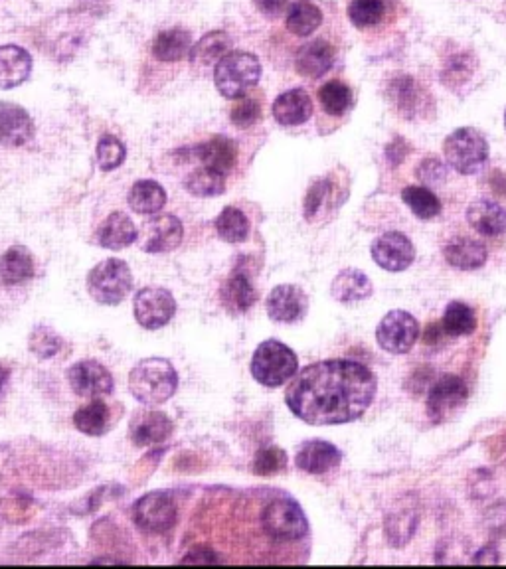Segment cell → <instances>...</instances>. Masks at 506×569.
I'll return each instance as SVG.
<instances>
[{
  "instance_id": "1",
  "label": "cell",
  "mask_w": 506,
  "mask_h": 569,
  "mask_svg": "<svg viewBox=\"0 0 506 569\" xmlns=\"http://www.w3.org/2000/svg\"><path fill=\"white\" fill-rule=\"evenodd\" d=\"M376 390V378L364 364L335 358L303 368L289 384L285 402L309 425H340L358 419Z\"/></svg>"
},
{
  "instance_id": "2",
  "label": "cell",
  "mask_w": 506,
  "mask_h": 569,
  "mask_svg": "<svg viewBox=\"0 0 506 569\" xmlns=\"http://www.w3.org/2000/svg\"><path fill=\"white\" fill-rule=\"evenodd\" d=\"M178 374L165 358H145L129 374V390L143 406H161L174 396Z\"/></svg>"
},
{
  "instance_id": "3",
  "label": "cell",
  "mask_w": 506,
  "mask_h": 569,
  "mask_svg": "<svg viewBox=\"0 0 506 569\" xmlns=\"http://www.w3.org/2000/svg\"><path fill=\"white\" fill-rule=\"evenodd\" d=\"M443 157L463 176L477 174L489 159V143L475 127H459L443 141Z\"/></svg>"
},
{
  "instance_id": "4",
  "label": "cell",
  "mask_w": 506,
  "mask_h": 569,
  "mask_svg": "<svg viewBox=\"0 0 506 569\" xmlns=\"http://www.w3.org/2000/svg\"><path fill=\"white\" fill-rule=\"evenodd\" d=\"M297 368L299 362L295 352L279 340L261 342L253 354V378L267 388L283 386L297 374Z\"/></svg>"
},
{
  "instance_id": "5",
  "label": "cell",
  "mask_w": 506,
  "mask_h": 569,
  "mask_svg": "<svg viewBox=\"0 0 506 569\" xmlns=\"http://www.w3.org/2000/svg\"><path fill=\"white\" fill-rule=\"evenodd\" d=\"M133 287V275L123 259H105L87 275V291L101 305H119Z\"/></svg>"
},
{
  "instance_id": "6",
  "label": "cell",
  "mask_w": 506,
  "mask_h": 569,
  "mask_svg": "<svg viewBox=\"0 0 506 569\" xmlns=\"http://www.w3.org/2000/svg\"><path fill=\"white\" fill-rule=\"evenodd\" d=\"M261 78V64L250 52H230L218 64L214 80L218 91L228 99L244 97Z\"/></svg>"
},
{
  "instance_id": "7",
  "label": "cell",
  "mask_w": 506,
  "mask_h": 569,
  "mask_svg": "<svg viewBox=\"0 0 506 569\" xmlns=\"http://www.w3.org/2000/svg\"><path fill=\"white\" fill-rule=\"evenodd\" d=\"M384 93L394 111L408 121H416L425 117L431 109V93L418 82V78L398 72L392 74L384 83Z\"/></svg>"
},
{
  "instance_id": "8",
  "label": "cell",
  "mask_w": 506,
  "mask_h": 569,
  "mask_svg": "<svg viewBox=\"0 0 506 569\" xmlns=\"http://www.w3.org/2000/svg\"><path fill=\"white\" fill-rule=\"evenodd\" d=\"M263 530L277 540H299L309 532V522L293 498L271 500L261 514Z\"/></svg>"
},
{
  "instance_id": "9",
  "label": "cell",
  "mask_w": 506,
  "mask_h": 569,
  "mask_svg": "<svg viewBox=\"0 0 506 569\" xmlns=\"http://www.w3.org/2000/svg\"><path fill=\"white\" fill-rule=\"evenodd\" d=\"M420 336L418 321L402 309L390 311L376 328V340L380 348L390 354H406L414 348Z\"/></svg>"
},
{
  "instance_id": "10",
  "label": "cell",
  "mask_w": 506,
  "mask_h": 569,
  "mask_svg": "<svg viewBox=\"0 0 506 569\" xmlns=\"http://www.w3.org/2000/svg\"><path fill=\"white\" fill-rule=\"evenodd\" d=\"M469 390L459 376H443L427 394V415L433 423L455 417L467 404Z\"/></svg>"
},
{
  "instance_id": "11",
  "label": "cell",
  "mask_w": 506,
  "mask_h": 569,
  "mask_svg": "<svg viewBox=\"0 0 506 569\" xmlns=\"http://www.w3.org/2000/svg\"><path fill=\"white\" fill-rule=\"evenodd\" d=\"M133 311L139 325L147 330H157L169 325L176 313V301L163 287H145L137 293Z\"/></svg>"
},
{
  "instance_id": "12",
  "label": "cell",
  "mask_w": 506,
  "mask_h": 569,
  "mask_svg": "<svg viewBox=\"0 0 506 569\" xmlns=\"http://www.w3.org/2000/svg\"><path fill=\"white\" fill-rule=\"evenodd\" d=\"M133 514L139 528L151 534H163L176 522V504L167 492H151L137 500Z\"/></svg>"
},
{
  "instance_id": "13",
  "label": "cell",
  "mask_w": 506,
  "mask_h": 569,
  "mask_svg": "<svg viewBox=\"0 0 506 569\" xmlns=\"http://www.w3.org/2000/svg\"><path fill=\"white\" fill-rule=\"evenodd\" d=\"M372 259L386 271L398 273L408 269L416 259V247L402 232H386L372 244Z\"/></svg>"
},
{
  "instance_id": "14",
  "label": "cell",
  "mask_w": 506,
  "mask_h": 569,
  "mask_svg": "<svg viewBox=\"0 0 506 569\" xmlns=\"http://www.w3.org/2000/svg\"><path fill=\"white\" fill-rule=\"evenodd\" d=\"M68 380L74 394L80 398H97L113 392V378L109 370L95 360H82L74 364L68 372Z\"/></svg>"
},
{
  "instance_id": "15",
  "label": "cell",
  "mask_w": 506,
  "mask_h": 569,
  "mask_svg": "<svg viewBox=\"0 0 506 569\" xmlns=\"http://www.w3.org/2000/svg\"><path fill=\"white\" fill-rule=\"evenodd\" d=\"M309 299L297 285H279L267 297V313L277 323H297L307 315Z\"/></svg>"
},
{
  "instance_id": "16",
  "label": "cell",
  "mask_w": 506,
  "mask_h": 569,
  "mask_svg": "<svg viewBox=\"0 0 506 569\" xmlns=\"http://www.w3.org/2000/svg\"><path fill=\"white\" fill-rule=\"evenodd\" d=\"M346 14L356 30L378 32L394 20V0H348Z\"/></svg>"
},
{
  "instance_id": "17",
  "label": "cell",
  "mask_w": 506,
  "mask_h": 569,
  "mask_svg": "<svg viewBox=\"0 0 506 569\" xmlns=\"http://www.w3.org/2000/svg\"><path fill=\"white\" fill-rule=\"evenodd\" d=\"M34 137L32 117L16 103L0 101V145L22 147Z\"/></svg>"
},
{
  "instance_id": "18",
  "label": "cell",
  "mask_w": 506,
  "mask_h": 569,
  "mask_svg": "<svg viewBox=\"0 0 506 569\" xmlns=\"http://www.w3.org/2000/svg\"><path fill=\"white\" fill-rule=\"evenodd\" d=\"M333 66H335V48L323 38L301 46L295 56V68L307 80L323 78L325 74L331 72Z\"/></svg>"
},
{
  "instance_id": "19",
  "label": "cell",
  "mask_w": 506,
  "mask_h": 569,
  "mask_svg": "<svg viewBox=\"0 0 506 569\" xmlns=\"http://www.w3.org/2000/svg\"><path fill=\"white\" fill-rule=\"evenodd\" d=\"M273 117L283 127H297L307 123L313 117L311 95L301 87L281 93L273 101Z\"/></svg>"
},
{
  "instance_id": "20",
  "label": "cell",
  "mask_w": 506,
  "mask_h": 569,
  "mask_svg": "<svg viewBox=\"0 0 506 569\" xmlns=\"http://www.w3.org/2000/svg\"><path fill=\"white\" fill-rule=\"evenodd\" d=\"M340 459L342 455L333 443L323 439H311L299 447L295 463L301 471L309 475H325L338 467Z\"/></svg>"
},
{
  "instance_id": "21",
  "label": "cell",
  "mask_w": 506,
  "mask_h": 569,
  "mask_svg": "<svg viewBox=\"0 0 506 569\" xmlns=\"http://www.w3.org/2000/svg\"><path fill=\"white\" fill-rule=\"evenodd\" d=\"M172 433V421L163 411H139L131 421V439L139 447H149L167 441Z\"/></svg>"
},
{
  "instance_id": "22",
  "label": "cell",
  "mask_w": 506,
  "mask_h": 569,
  "mask_svg": "<svg viewBox=\"0 0 506 569\" xmlns=\"http://www.w3.org/2000/svg\"><path fill=\"white\" fill-rule=\"evenodd\" d=\"M477 68H479L477 58L471 50L455 48L453 52H447L443 56L439 78H441V83H445L449 89L459 91L475 78Z\"/></svg>"
},
{
  "instance_id": "23",
  "label": "cell",
  "mask_w": 506,
  "mask_h": 569,
  "mask_svg": "<svg viewBox=\"0 0 506 569\" xmlns=\"http://www.w3.org/2000/svg\"><path fill=\"white\" fill-rule=\"evenodd\" d=\"M467 222L481 236H501L506 232V208L493 200H477L467 210Z\"/></svg>"
},
{
  "instance_id": "24",
  "label": "cell",
  "mask_w": 506,
  "mask_h": 569,
  "mask_svg": "<svg viewBox=\"0 0 506 569\" xmlns=\"http://www.w3.org/2000/svg\"><path fill=\"white\" fill-rule=\"evenodd\" d=\"M443 255H445L449 265L463 269V271H471V269H479L487 263L489 251L483 242L461 236V238H453L445 244Z\"/></svg>"
},
{
  "instance_id": "25",
  "label": "cell",
  "mask_w": 506,
  "mask_h": 569,
  "mask_svg": "<svg viewBox=\"0 0 506 569\" xmlns=\"http://www.w3.org/2000/svg\"><path fill=\"white\" fill-rule=\"evenodd\" d=\"M32 72V58L20 46H0V89H12L26 82Z\"/></svg>"
},
{
  "instance_id": "26",
  "label": "cell",
  "mask_w": 506,
  "mask_h": 569,
  "mask_svg": "<svg viewBox=\"0 0 506 569\" xmlns=\"http://www.w3.org/2000/svg\"><path fill=\"white\" fill-rule=\"evenodd\" d=\"M374 287L368 275L358 269H342L331 285L333 299L344 305L366 301L372 295Z\"/></svg>"
},
{
  "instance_id": "27",
  "label": "cell",
  "mask_w": 506,
  "mask_h": 569,
  "mask_svg": "<svg viewBox=\"0 0 506 569\" xmlns=\"http://www.w3.org/2000/svg\"><path fill=\"white\" fill-rule=\"evenodd\" d=\"M137 240V228L123 212H113L97 230V244L107 249H123Z\"/></svg>"
},
{
  "instance_id": "28",
  "label": "cell",
  "mask_w": 506,
  "mask_h": 569,
  "mask_svg": "<svg viewBox=\"0 0 506 569\" xmlns=\"http://www.w3.org/2000/svg\"><path fill=\"white\" fill-rule=\"evenodd\" d=\"M34 275V261L26 247L14 245L0 255V281L4 285H22Z\"/></svg>"
},
{
  "instance_id": "29",
  "label": "cell",
  "mask_w": 506,
  "mask_h": 569,
  "mask_svg": "<svg viewBox=\"0 0 506 569\" xmlns=\"http://www.w3.org/2000/svg\"><path fill=\"white\" fill-rule=\"evenodd\" d=\"M196 153H198V157L204 166H208L216 172H222L226 176L236 166V159H238V149H236L234 141L228 137H222V135L200 145L196 149Z\"/></svg>"
},
{
  "instance_id": "30",
  "label": "cell",
  "mask_w": 506,
  "mask_h": 569,
  "mask_svg": "<svg viewBox=\"0 0 506 569\" xmlns=\"http://www.w3.org/2000/svg\"><path fill=\"white\" fill-rule=\"evenodd\" d=\"M182 238H184V230H182L180 220L176 216L167 214V216L157 218L151 224L145 249L149 253H167L182 244Z\"/></svg>"
},
{
  "instance_id": "31",
  "label": "cell",
  "mask_w": 506,
  "mask_h": 569,
  "mask_svg": "<svg viewBox=\"0 0 506 569\" xmlns=\"http://www.w3.org/2000/svg\"><path fill=\"white\" fill-rule=\"evenodd\" d=\"M287 30L299 38H307L323 24V10L313 0H297L287 12Z\"/></svg>"
},
{
  "instance_id": "32",
  "label": "cell",
  "mask_w": 506,
  "mask_h": 569,
  "mask_svg": "<svg viewBox=\"0 0 506 569\" xmlns=\"http://www.w3.org/2000/svg\"><path fill=\"white\" fill-rule=\"evenodd\" d=\"M192 52V36L184 28L161 32L153 42V54L161 62H178Z\"/></svg>"
},
{
  "instance_id": "33",
  "label": "cell",
  "mask_w": 506,
  "mask_h": 569,
  "mask_svg": "<svg viewBox=\"0 0 506 569\" xmlns=\"http://www.w3.org/2000/svg\"><path fill=\"white\" fill-rule=\"evenodd\" d=\"M222 303L224 307L230 311V313H246L257 295H255V289H253L252 281L248 275L244 273H234L224 285H222Z\"/></svg>"
},
{
  "instance_id": "34",
  "label": "cell",
  "mask_w": 506,
  "mask_h": 569,
  "mask_svg": "<svg viewBox=\"0 0 506 569\" xmlns=\"http://www.w3.org/2000/svg\"><path fill=\"white\" fill-rule=\"evenodd\" d=\"M167 204L165 188L155 180H139L129 192V206L137 214H157Z\"/></svg>"
},
{
  "instance_id": "35",
  "label": "cell",
  "mask_w": 506,
  "mask_h": 569,
  "mask_svg": "<svg viewBox=\"0 0 506 569\" xmlns=\"http://www.w3.org/2000/svg\"><path fill=\"white\" fill-rule=\"evenodd\" d=\"M230 48H232L230 36L222 30H216V32L206 34L196 46H192L190 60L192 64L212 66V64H218L226 54H230Z\"/></svg>"
},
{
  "instance_id": "36",
  "label": "cell",
  "mask_w": 506,
  "mask_h": 569,
  "mask_svg": "<svg viewBox=\"0 0 506 569\" xmlns=\"http://www.w3.org/2000/svg\"><path fill=\"white\" fill-rule=\"evenodd\" d=\"M319 101H321V107L327 115L342 117L352 107V101H354L352 87L342 80H331V82L323 83L319 89Z\"/></svg>"
},
{
  "instance_id": "37",
  "label": "cell",
  "mask_w": 506,
  "mask_h": 569,
  "mask_svg": "<svg viewBox=\"0 0 506 569\" xmlns=\"http://www.w3.org/2000/svg\"><path fill=\"white\" fill-rule=\"evenodd\" d=\"M402 200L412 210V214L420 220H433L441 214V202L433 190L427 186H406L402 190Z\"/></svg>"
},
{
  "instance_id": "38",
  "label": "cell",
  "mask_w": 506,
  "mask_h": 569,
  "mask_svg": "<svg viewBox=\"0 0 506 569\" xmlns=\"http://www.w3.org/2000/svg\"><path fill=\"white\" fill-rule=\"evenodd\" d=\"M216 232L224 242L240 244L250 234V220L242 210L230 206L216 218Z\"/></svg>"
},
{
  "instance_id": "39",
  "label": "cell",
  "mask_w": 506,
  "mask_h": 569,
  "mask_svg": "<svg viewBox=\"0 0 506 569\" xmlns=\"http://www.w3.org/2000/svg\"><path fill=\"white\" fill-rule=\"evenodd\" d=\"M441 325H443V330L451 336H469L477 328V317L469 305L461 301H453L447 305Z\"/></svg>"
},
{
  "instance_id": "40",
  "label": "cell",
  "mask_w": 506,
  "mask_h": 569,
  "mask_svg": "<svg viewBox=\"0 0 506 569\" xmlns=\"http://www.w3.org/2000/svg\"><path fill=\"white\" fill-rule=\"evenodd\" d=\"M109 407L105 406L103 402H91L87 406L80 407L74 415V423L76 427L91 437H99L109 429Z\"/></svg>"
},
{
  "instance_id": "41",
  "label": "cell",
  "mask_w": 506,
  "mask_h": 569,
  "mask_svg": "<svg viewBox=\"0 0 506 569\" xmlns=\"http://www.w3.org/2000/svg\"><path fill=\"white\" fill-rule=\"evenodd\" d=\"M186 188L196 194V196H220L226 190V174L216 172L208 166H204L202 170H196L188 176L186 180Z\"/></svg>"
},
{
  "instance_id": "42",
  "label": "cell",
  "mask_w": 506,
  "mask_h": 569,
  "mask_svg": "<svg viewBox=\"0 0 506 569\" xmlns=\"http://www.w3.org/2000/svg\"><path fill=\"white\" fill-rule=\"evenodd\" d=\"M125 157H127V149L119 139H115L111 135L101 137V141L97 145V163H99L101 170H105V172L115 170L117 166L123 164Z\"/></svg>"
},
{
  "instance_id": "43",
  "label": "cell",
  "mask_w": 506,
  "mask_h": 569,
  "mask_svg": "<svg viewBox=\"0 0 506 569\" xmlns=\"http://www.w3.org/2000/svg\"><path fill=\"white\" fill-rule=\"evenodd\" d=\"M285 467H287V455L279 447H267L259 451L253 461V471L255 475H261V477H273L285 471Z\"/></svg>"
},
{
  "instance_id": "44",
  "label": "cell",
  "mask_w": 506,
  "mask_h": 569,
  "mask_svg": "<svg viewBox=\"0 0 506 569\" xmlns=\"http://www.w3.org/2000/svg\"><path fill=\"white\" fill-rule=\"evenodd\" d=\"M62 338L48 326H38L30 334V350L40 358H52L58 354Z\"/></svg>"
},
{
  "instance_id": "45",
  "label": "cell",
  "mask_w": 506,
  "mask_h": 569,
  "mask_svg": "<svg viewBox=\"0 0 506 569\" xmlns=\"http://www.w3.org/2000/svg\"><path fill=\"white\" fill-rule=\"evenodd\" d=\"M414 528H416V518L410 512L396 514L394 518H388V522H386V532H388V538L394 546L406 544L412 538Z\"/></svg>"
},
{
  "instance_id": "46",
  "label": "cell",
  "mask_w": 506,
  "mask_h": 569,
  "mask_svg": "<svg viewBox=\"0 0 506 569\" xmlns=\"http://www.w3.org/2000/svg\"><path fill=\"white\" fill-rule=\"evenodd\" d=\"M331 188L333 186H331L329 178H321V180L313 182V186L309 188V192L305 196V218L307 220H315L317 218V214L325 206V200H327Z\"/></svg>"
},
{
  "instance_id": "47",
  "label": "cell",
  "mask_w": 506,
  "mask_h": 569,
  "mask_svg": "<svg viewBox=\"0 0 506 569\" xmlns=\"http://www.w3.org/2000/svg\"><path fill=\"white\" fill-rule=\"evenodd\" d=\"M416 176L425 184H439L447 178V166L437 157H425L416 170Z\"/></svg>"
},
{
  "instance_id": "48",
  "label": "cell",
  "mask_w": 506,
  "mask_h": 569,
  "mask_svg": "<svg viewBox=\"0 0 506 569\" xmlns=\"http://www.w3.org/2000/svg\"><path fill=\"white\" fill-rule=\"evenodd\" d=\"M259 115H261V107H259V103L255 101V99H244L242 103H238L234 109H232V121H234V125H238L240 129H246V127H250L253 123H257V119H259Z\"/></svg>"
},
{
  "instance_id": "49",
  "label": "cell",
  "mask_w": 506,
  "mask_h": 569,
  "mask_svg": "<svg viewBox=\"0 0 506 569\" xmlns=\"http://www.w3.org/2000/svg\"><path fill=\"white\" fill-rule=\"evenodd\" d=\"M291 0H255V6L261 14H265L267 18H277L279 14L285 12V8L289 6Z\"/></svg>"
},
{
  "instance_id": "50",
  "label": "cell",
  "mask_w": 506,
  "mask_h": 569,
  "mask_svg": "<svg viewBox=\"0 0 506 569\" xmlns=\"http://www.w3.org/2000/svg\"><path fill=\"white\" fill-rule=\"evenodd\" d=\"M6 382H8V372H6V368H4V366H0V394L4 392Z\"/></svg>"
},
{
  "instance_id": "51",
  "label": "cell",
  "mask_w": 506,
  "mask_h": 569,
  "mask_svg": "<svg viewBox=\"0 0 506 569\" xmlns=\"http://www.w3.org/2000/svg\"><path fill=\"white\" fill-rule=\"evenodd\" d=\"M505 129H506V111H505Z\"/></svg>"
}]
</instances>
